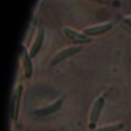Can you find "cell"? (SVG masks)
Wrapping results in <instances>:
<instances>
[{
    "instance_id": "cell-1",
    "label": "cell",
    "mask_w": 131,
    "mask_h": 131,
    "mask_svg": "<svg viewBox=\"0 0 131 131\" xmlns=\"http://www.w3.org/2000/svg\"><path fill=\"white\" fill-rule=\"evenodd\" d=\"M104 99L103 97L98 98L93 107L91 115V124H90V128L91 129H94L96 126V123L98 121L100 114L101 112V110L104 107Z\"/></svg>"
},
{
    "instance_id": "cell-2",
    "label": "cell",
    "mask_w": 131,
    "mask_h": 131,
    "mask_svg": "<svg viewBox=\"0 0 131 131\" xmlns=\"http://www.w3.org/2000/svg\"><path fill=\"white\" fill-rule=\"evenodd\" d=\"M64 31L68 38H70L73 41L76 43H90L92 41L91 38L87 35L80 34L77 32L76 31L72 30L69 28H64Z\"/></svg>"
},
{
    "instance_id": "cell-3",
    "label": "cell",
    "mask_w": 131,
    "mask_h": 131,
    "mask_svg": "<svg viewBox=\"0 0 131 131\" xmlns=\"http://www.w3.org/2000/svg\"><path fill=\"white\" fill-rule=\"evenodd\" d=\"M81 49H82V48L79 47V46H78V47H71V48H67V49L61 51L58 54H56L52 58V60L51 61V65H55L58 63H59L60 61H61L62 60L67 58L68 57H70L71 55H72V54H74L75 53H78Z\"/></svg>"
},
{
    "instance_id": "cell-4",
    "label": "cell",
    "mask_w": 131,
    "mask_h": 131,
    "mask_svg": "<svg viewBox=\"0 0 131 131\" xmlns=\"http://www.w3.org/2000/svg\"><path fill=\"white\" fill-rule=\"evenodd\" d=\"M22 91V86L19 85L17 88V90L15 91L14 100L12 103V117L14 121H16L18 118V109H19V103H20V98L21 95Z\"/></svg>"
},
{
    "instance_id": "cell-5",
    "label": "cell",
    "mask_w": 131,
    "mask_h": 131,
    "mask_svg": "<svg viewBox=\"0 0 131 131\" xmlns=\"http://www.w3.org/2000/svg\"><path fill=\"white\" fill-rule=\"evenodd\" d=\"M44 35H45L44 29L42 28H40L38 30V33L37 38L35 39V41L33 44V46H32L31 51H30V57L31 58H35V55L39 51V50L41 47L43 40H44Z\"/></svg>"
},
{
    "instance_id": "cell-6",
    "label": "cell",
    "mask_w": 131,
    "mask_h": 131,
    "mask_svg": "<svg viewBox=\"0 0 131 131\" xmlns=\"http://www.w3.org/2000/svg\"><path fill=\"white\" fill-rule=\"evenodd\" d=\"M112 27H113V25L111 23H108V24L87 28L84 31L88 35H100V34L105 33V32L108 31L109 30H111L112 28Z\"/></svg>"
},
{
    "instance_id": "cell-7",
    "label": "cell",
    "mask_w": 131,
    "mask_h": 131,
    "mask_svg": "<svg viewBox=\"0 0 131 131\" xmlns=\"http://www.w3.org/2000/svg\"><path fill=\"white\" fill-rule=\"evenodd\" d=\"M61 104H62V100H58V101H56L54 104H51L49 107H47L45 108L36 111L35 112V115L39 116V117H42V116H46V115L51 114L55 112L56 111H58L61 107Z\"/></svg>"
},
{
    "instance_id": "cell-8",
    "label": "cell",
    "mask_w": 131,
    "mask_h": 131,
    "mask_svg": "<svg viewBox=\"0 0 131 131\" xmlns=\"http://www.w3.org/2000/svg\"><path fill=\"white\" fill-rule=\"evenodd\" d=\"M22 56H23V64H24V68L25 71V76L27 78H31L32 74V64L30 59V55L28 54L25 48L22 49Z\"/></svg>"
},
{
    "instance_id": "cell-9",
    "label": "cell",
    "mask_w": 131,
    "mask_h": 131,
    "mask_svg": "<svg viewBox=\"0 0 131 131\" xmlns=\"http://www.w3.org/2000/svg\"><path fill=\"white\" fill-rule=\"evenodd\" d=\"M124 127V124H122V123H120V124H115V125L102 127V128H100V129L94 131H118L121 130V129H123Z\"/></svg>"
},
{
    "instance_id": "cell-10",
    "label": "cell",
    "mask_w": 131,
    "mask_h": 131,
    "mask_svg": "<svg viewBox=\"0 0 131 131\" xmlns=\"http://www.w3.org/2000/svg\"><path fill=\"white\" fill-rule=\"evenodd\" d=\"M124 21L127 22L129 25H131V17H128V18H124Z\"/></svg>"
},
{
    "instance_id": "cell-11",
    "label": "cell",
    "mask_w": 131,
    "mask_h": 131,
    "mask_svg": "<svg viewBox=\"0 0 131 131\" xmlns=\"http://www.w3.org/2000/svg\"><path fill=\"white\" fill-rule=\"evenodd\" d=\"M96 1H97V2H104V0H96Z\"/></svg>"
},
{
    "instance_id": "cell-12",
    "label": "cell",
    "mask_w": 131,
    "mask_h": 131,
    "mask_svg": "<svg viewBox=\"0 0 131 131\" xmlns=\"http://www.w3.org/2000/svg\"><path fill=\"white\" fill-rule=\"evenodd\" d=\"M130 26H131V25H130Z\"/></svg>"
}]
</instances>
